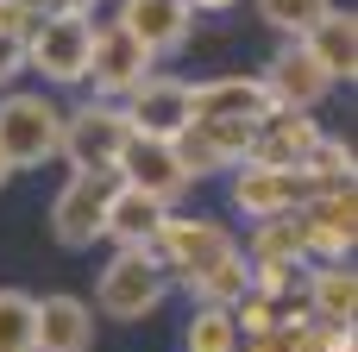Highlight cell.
Wrapping results in <instances>:
<instances>
[{"label":"cell","instance_id":"obj_1","mask_svg":"<svg viewBox=\"0 0 358 352\" xmlns=\"http://www.w3.org/2000/svg\"><path fill=\"white\" fill-rule=\"evenodd\" d=\"M88 50H94V13H76V6L38 13L31 31H25V69H31L44 88H76V82H88Z\"/></svg>","mask_w":358,"mask_h":352},{"label":"cell","instance_id":"obj_2","mask_svg":"<svg viewBox=\"0 0 358 352\" xmlns=\"http://www.w3.org/2000/svg\"><path fill=\"white\" fill-rule=\"evenodd\" d=\"M63 139V107L44 88H6L0 94V157L19 170H44Z\"/></svg>","mask_w":358,"mask_h":352},{"label":"cell","instance_id":"obj_3","mask_svg":"<svg viewBox=\"0 0 358 352\" xmlns=\"http://www.w3.org/2000/svg\"><path fill=\"white\" fill-rule=\"evenodd\" d=\"M132 145V126L120 113V101H82L63 113V139H57V157L69 170H94V176H113L120 157Z\"/></svg>","mask_w":358,"mask_h":352},{"label":"cell","instance_id":"obj_4","mask_svg":"<svg viewBox=\"0 0 358 352\" xmlns=\"http://www.w3.org/2000/svg\"><path fill=\"white\" fill-rule=\"evenodd\" d=\"M145 252L157 258V271H164L170 283H182V277L208 271L214 258L239 252V239H233L227 220H208V214H164V227H157V239H151Z\"/></svg>","mask_w":358,"mask_h":352},{"label":"cell","instance_id":"obj_5","mask_svg":"<svg viewBox=\"0 0 358 352\" xmlns=\"http://www.w3.org/2000/svg\"><path fill=\"white\" fill-rule=\"evenodd\" d=\"M164 296H170V277H164L157 258L138 252V246H120V252L107 258L101 283H94V309L113 315V321H145V315L164 309Z\"/></svg>","mask_w":358,"mask_h":352},{"label":"cell","instance_id":"obj_6","mask_svg":"<svg viewBox=\"0 0 358 352\" xmlns=\"http://www.w3.org/2000/svg\"><path fill=\"white\" fill-rule=\"evenodd\" d=\"M296 233L315 265H346L358 239V195L352 189H308L296 208Z\"/></svg>","mask_w":358,"mask_h":352},{"label":"cell","instance_id":"obj_7","mask_svg":"<svg viewBox=\"0 0 358 352\" xmlns=\"http://www.w3.org/2000/svg\"><path fill=\"white\" fill-rule=\"evenodd\" d=\"M120 189V176H94V170H69V183L50 202V239L69 252H88L107 227V195Z\"/></svg>","mask_w":358,"mask_h":352},{"label":"cell","instance_id":"obj_8","mask_svg":"<svg viewBox=\"0 0 358 352\" xmlns=\"http://www.w3.org/2000/svg\"><path fill=\"white\" fill-rule=\"evenodd\" d=\"M120 113H126L132 139L176 145V139L189 132V82H182V76H157V69H151V76L120 101Z\"/></svg>","mask_w":358,"mask_h":352},{"label":"cell","instance_id":"obj_9","mask_svg":"<svg viewBox=\"0 0 358 352\" xmlns=\"http://www.w3.org/2000/svg\"><path fill=\"white\" fill-rule=\"evenodd\" d=\"M277 101L258 76H208V82H189V120H271Z\"/></svg>","mask_w":358,"mask_h":352},{"label":"cell","instance_id":"obj_10","mask_svg":"<svg viewBox=\"0 0 358 352\" xmlns=\"http://www.w3.org/2000/svg\"><path fill=\"white\" fill-rule=\"evenodd\" d=\"M189 19H195V13H189L182 0H120V6H113V25H120L151 63L189 44Z\"/></svg>","mask_w":358,"mask_h":352},{"label":"cell","instance_id":"obj_11","mask_svg":"<svg viewBox=\"0 0 358 352\" xmlns=\"http://www.w3.org/2000/svg\"><path fill=\"white\" fill-rule=\"evenodd\" d=\"M151 76V57L120 31V25H94V50H88V82L94 101H126L138 82Z\"/></svg>","mask_w":358,"mask_h":352},{"label":"cell","instance_id":"obj_12","mask_svg":"<svg viewBox=\"0 0 358 352\" xmlns=\"http://www.w3.org/2000/svg\"><path fill=\"white\" fill-rule=\"evenodd\" d=\"M264 88H271V101L277 107H289V113H315L327 94H334V76L302 50V44H283L271 63H264V76H258Z\"/></svg>","mask_w":358,"mask_h":352},{"label":"cell","instance_id":"obj_13","mask_svg":"<svg viewBox=\"0 0 358 352\" xmlns=\"http://www.w3.org/2000/svg\"><path fill=\"white\" fill-rule=\"evenodd\" d=\"M302 195H308V183L296 170H271V164H239L233 170V208L245 220H283V214L302 208Z\"/></svg>","mask_w":358,"mask_h":352},{"label":"cell","instance_id":"obj_14","mask_svg":"<svg viewBox=\"0 0 358 352\" xmlns=\"http://www.w3.org/2000/svg\"><path fill=\"white\" fill-rule=\"evenodd\" d=\"M94 346V302L57 290L38 296V321H31V352H88Z\"/></svg>","mask_w":358,"mask_h":352},{"label":"cell","instance_id":"obj_15","mask_svg":"<svg viewBox=\"0 0 358 352\" xmlns=\"http://www.w3.org/2000/svg\"><path fill=\"white\" fill-rule=\"evenodd\" d=\"M113 176H120L126 189H138V195L164 202V208H176V202H182V189H189V176H182L176 151H170V145H151V139H132Z\"/></svg>","mask_w":358,"mask_h":352},{"label":"cell","instance_id":"obj_16","mask_svg":"<svg viewBox=\"0 0 358 352\" xmlns=\"http://www.w3.org/2000/svg\"><path fill=\"white\" fill-rule=\"evenodd\" d=\"M315 145H321L315 113H289V107H277V113H271V120H258V132H252V164L296 170V164H302Z\"/></svg>","mask_w":358,"mask_h":352},{"label":"cell","instance_id":"obj_17","mask_svg":"<svg viewBox=\"0 0 358 352\" xmlns=\"http://www.w3.org/2000/svg\"><path fill=\"white\" fill-rule=\"evenodd\" d=\"M302 50H308L334 82H352V76H358V19L346 13V6H327V13L308 25Z\"/></svg>","mask_w":358,"mask_h":352},{"label":"cell","instance_id":"obj_18","mask_svg":"<svg viewBox=\"0 0 358 352\" xmlns=\"http://www.w3.org/2000/svg\"><path fill=\"white\" fill-rule=\"evenodd\" d=\"M302 309H308V321H321V328H352V315H358L352 265H315L308 283H302Z\"/></svg>","mask_w":358,"mask_h":352},{"label":"cell","instance_id":"obj_19","mask_svg":"<svg viewBox=\"0 0 358 352\" xmlns=\"http://www.w3.org/2000/svg\"><path fill=\"white\" fill-rule=\"evenodd\" d=\"M164 214H176V208H164V202H151V195H138V189H113L107 195V227H101V239H113V246H151L157 239V227H164Z\"/></svg>","mask_w":358,"mask_h":352},{"label":"cell","instance_id":"obj_20","mask_svg":"<svg viewBox=\"0 0 358 352\" xmlns=\"http://www.w3.org/2000/svg\"><path fill=\"white\" fill-rule=\"evenodd\" d=\"M182 290L195 296V309H233V302L252 290V265H245V252H227V258H214L208 271L182 277Z\"/></svg>","mask_w":358,"mask_h":352},{"label":"cell","instance_id":"obj_21","mask_svg":"<svg viewBox=\"0 0 358 352\" xmlns=\"http://www.w3.org/2000/svg\"><path fill=\"white\" fill-rule=\"evenodd\" d=\"M245 265H283V271H302L308 252H302V233H296V214L283 220H258L252 227V246H239Z\"/></svg>","mask_w":358,"mask_h":352},{"label":"cell","instance_id":"obj_22","mask_svg":"<svg viewBox=\"0 0 358 352\" xmlns=\"http://www.w3.org/2000/svg\"><path fill=\"white\" fill-rule=\"evenodd\" d=\"M296 176H302L308 189H352V145L321 132V145L296 164Z\"/></svg>","mask_w":358,"mask_h":352},{"label":"cell","instance_id":"obj_23","mask_svg":"<svg viewBox=\"0 0 358 352\" xmlns=\"http://www.w3.org/2000/svg\"><path fill=\"white\" fill-rule=\"evenodd\" d=\"M182 352H239L233 309H195L189 328H182Z\"/></svg>","mask_w":358,"mask_h":352},{"label":"cell","instance_id":"obj_24","mask_svg":"<svg viewBox=\"0 0 358 352\" xmlns=\"http://www.w3.org/2000/svg\"><path fill=\"white\" fill-rule=\"evenodd\" d=\"M252 6H258V19H264L271 31H283V44H302L308 25H315L334 0H252Z\"/></svg>","mask_w":358,"mask_h":352},{"label":"cell","instance_id":"obj_25","mask_svg":"<svg viewBox=\"0 0 358 352\" xmlns=\"http://www.w3.org/2000/svg\"><path fill=\"white\" fill-rule=\"evenodd\" d=\"M31 321H38V296L0 290V352H31Z\"/></svg>","mask_w":358,"mask_h":352},{"label":"cell","instance_id":"obj_26","mask_svg":"<svg viewBox=\"0 0 358 352\" xmlns=\"http://www.w3.org/2000/svg\"><path fill=\"white\" fill-rule=\"evenodd\" d=\"M31 19H38V13H31L25 0H0V38H25Z\"/></svg>","mask_w":358,"mask_h":352},{"label":"cell","instance_id":"obj_27","mask_svg":"<svg viewBox=\"0 0 358 352\" xmlns=\"http://www.w3.org/2000/svg\"><path fill=\"white\" fill-rule=\"evenodd\" d=\"M19 69H25V38H0V94L19 82Z\"/></svg>","mask_w":358,"mask_h":352},{"label":"cell","instance_id":"obj_28","mask_svg":"<svg viewBox=\"0 0 358 352\" xmlns=\"http://www.w3.org/2000/svg\"><path fill=\"white\" fill-rule=\"evenodd\" d=\"M315 346L321 352H358V334L352 328H321V321H315Z\"/></svg>","mask_w":358,"mask_h":352},{"label":"cell","instance_id":"obj_29","mask_svg":"<svg viewBox=\"0 0 358 352\" xmlns=\"http://www.w3.org/2000/svg\"><path fill=\"white\" fill-rule=\"evenodd\" d=\"M227 6H239V0H189V13H227Z\"/></svg>","mask_w":358,"mask_h":352},{"label":"cell","instance_id":"obj_30","mask_svg":"<svg viewBox=\"0 0 358 352\" xmlns=\"http://www.w3.org/2000/svg\"><path fill=\"white\" fill-rule=\"evenodd\" d=\"M239 352H277V334H264V340H239Z\"/></svg>","mask_w":358,"mask_h":352},{"label":"cell","instance_id":"obj_31","mask_svg":"<svg viewBox=\"0 0 358 352\" xmlns=\"http://www.w3.org/2000/svg\"><path fill=\"white\" fill-rule=\"evenodd\" d=\"M25 6H31V13H57L63 0H25Z\"/></svg>","mask_w":358,"mask_h":352},{"label":"cell","instance_id":"obj_32","mask_svg":"<svg viewBox=\"0 0 358 352\" xmlns=\"http://www.w3.org/2000/svg\"><path fill=\"white\" fill-rule=\"evenodd\" d=\"M6 183H13V164H6V157H0V189H6Z\"/></svg>","mask_w":358,"mask_h":352},{"label":"cell","instance_id":"obj_33","mask_svg":"<svg viewBox=\"0 0 358 352\" xmlns=\"http://www.w3.org/2000/svg\"><path fill=\"white\" fill-rule=\"evenodd\" d=\"M63 6H76V13H88V6H94V0H63Z\"/></svg>","mask_w":358,"mask_h":352},{"label":"cell","instance_id":"obj_34","mask_svg":"<svg viewBox=\"0 0 358 352\" xmlns=\"http://www.w3.org/2000/svg\"><path fill=\"white\" fill-rule=\"evenodd\" d=\"M182 6H189V0H182Z\"/></svg>","mask_w":358,"mask_h":352}]
</instances>
